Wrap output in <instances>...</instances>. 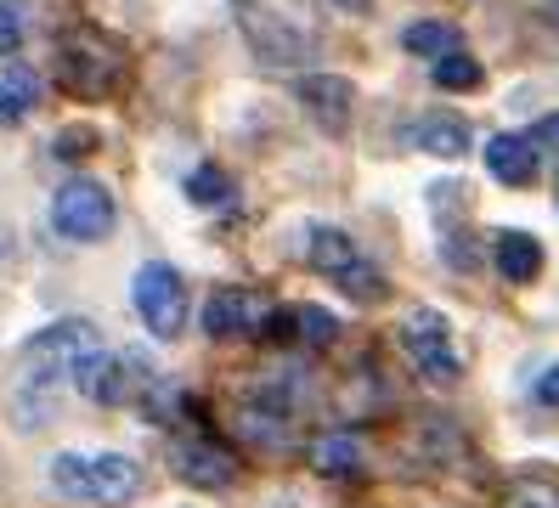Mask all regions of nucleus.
Listing matches in <instances>:
<instances>
[{
  "label": "nucleus",
  "mask_w": 559,
  "mask_h": 508,
  "mask_svg": "<svg viewBox=\"0 0 559 508\" xmlns=\"http://www.w3.org/2000/svg\"><path fill=\"white\" fill-rule=\"evenodd\" d=\"M57 68H62V85L74 96H108L124 74V51L103 28H74L57 51Z\"/></svg>",
  "instance_id": "4"
},
{
  "label": "nucleus",
  "mask_w": 559,
  "mask_h": 508,
  "mask_svg": "<svg viewBox=\"0 0 559 508\" xmlns=\"http://www.w3.org/2000/svg\"><path fill=\"white\" fill-rule=\"evenodd\" d=\"M103 356V333L85 317H69V322H51L40 328L35 339L23 345V395L28 390H57V385H80L85 367Z\"/></svg>",
  "instance_id": "2"
},
{
  "label": "nucleus",
  "mask_w": 559,
  "mask_h": 508,
  "mask_svg": "<svg viewBox=\"0 0 559 508\" xmlns=\"http://www.w3.org/2000/svg\"><path fill=\"white\" fill-rule=\"evenodd\" d=\"M430 80H436L441 91H475V85L486 80V68H480L469 51H447V57L430 62Z\"/></svg>",
  "instance_id": "20"
},
{
  "label": "nucleus",
  "mask_w": 559,
  "mask_h": 508,
  "mask_svg": "<svg viewBox=\"0 0 559 508\" xmlns=\"http://www.w3.org/2000/svg\"><path fill=\"white\" fill-rule=\"evenodd\" d=\"M204 333L210 339H249L260 322H266V299H260L254 288H238V283H226L204 299Z\"/></svg>",
  "instance_id": "9"
},
{
  "label": "nucleus",
  "mask_w": 559,
  "mask_h": 508,
  "mask_svg": "<svg viewBox=\"0 0 559 508\" xmlns=\"http://www.w3.org/2000/svg\"><path fill=\"white\" fill-rule=\"evenodd\" d=\"M233 17L266 68H300L317 57L322 23L311 0H233Z\"/></svg>",
  "instance_id": "1"
},
{
  "label": "nucleus",
  "mask_w": 559,
  "mask_h": 508,
  "mask_svg": "<svg viewBox=\"0 0 559 508\" xmlns=\"http://www.w3.org/2000/svg\"><path fill=\"white\" fill-rule=\"evenodd\" d=\"M23 34H28V12L17 0H0V57H17Z\"/></svg>",
  "instance_id": "22"
},
{
  "label": "nucleus",
  "mask_w": 559,
  "mask_h": 508,
  "mask_svg": "<svg viewBox=\"0 0 559 508\" xmlns=\"http://www.w3.org/2000/svg\"><path fill=\"white\" fill-rule=\"evenodd\" d=\"M311 463H317V474H328V481H345V474H361L368 452H361V440H356V435H345V429H328V435H317Z\"/></svg>",
  "instance_id": "16"
},
{
  "label": "nucleus",
  "mask_w": 559,
  "mask_h": 508,
  "mask_svg": "<svg viewBox=\"0 0 559 508\" xmlns=\"http://www.w3.org/2000/svg\"><path fill=\"white\" fill-rule=\"evenodd\" d=\"M340 12H350V17H361V12H373V0H334Z\"/></svg>",
  "instance_id": "25"
},
{
  "label": "nucleus",
  "mask_w": 559,
  "mask_h": 508,
  "mask_svg": "<svg viewBox=\"0 0 559 508\" xmlns=\"http://www.w3.org/2000/svg\"><path fill=\"white\" fill-rule=\"evenodd\" d=\"M40 102V68L35 62H7L0 68V125H23Z\"/></svg>",
  "instance_id": "14"
},
{
  "label": "nucleus",
  "mask_w": 559,
  "mask_h": 508,
  "mask_svg": "<svg viewBox=\"0 0 559 508\" xmlns=\"http://www.w3.org/2000/svg\"><path fill=\"white\" fill-rule=\"evenodd\" d=\"M340 283H345V288H350V294H356L361 305H373V299L384 294V277H379V271H373L368 260H361L356 271H345V277H340Z\"/></svg>",
  "instance_id": "23"
},
{
  "label": "nucleus",
  "mask_w": 559,
  "mask_h": 508,
  "mask_svg": "<svg viewBox=\"0 0 559 508\" xmlns=\"http://www.w3.org/2000/svg\"><path fill=\"white\" fill-rule=\"evenodd\" d=\"M130 299H136V317L147 322L153 339H176V333L187 328V283H181L176 265H164V260L136 265Z\"/></svg>",
  "instance_id": "6"
},
{
  "label": "nucleus",
  "mask_w": 559,
  "mask_h": 508,
  "mask_svg": "<svg viewBox=\"0 0 559 508\" xmlns=\"http://www.w3.org/2000/svg\"><path fill=\"white\" fill-rule=\"evenodd\" d=\"M51 492L74 497V503H130L142 492V469L119 452H57Z\"/></svg>",
  "instance_id": "3"
},
{
  "label": "nucleus",
  "mask_w": 559,
  "mask_h": 508,
  "mask_svg": "<svg viewBox=\"0 0 559 508\" xmlns=\"http://www.w3.org/2000/svg\"><path fill=\"white\" fill-rule=\"evenodd\" d=\"M103 142L91 125H69V130H57V142H51V153L62 158V164H74V158H91V147Z\"/></svg>",
  "instance_id": "21"
},
{
  "label": "nucleus",
  "mask_w": 559,
  "mask_h": 508,
  "mask_svg": "<svg viewBox=\"0 0 559 508\" xmlns=\"http://www.w3.org/2000/svg\"><path fill=\"white\" fill-rule=\"evenodd\" d=\"M537 401H543V406L554 401V367H543V373H537Z\"/></svg>",
  "instance_id": "24"
},
{
  "label": "nucleus",
  "mask_w": 559,
  "mask_h": 508,
  "mask_svg": "<svg viewBox=\"0 0 559 508\" xmlns=\"http://www.w3.org/2000/svg\"><path fill=\"white\" fill-rule=\"evenodd\" d=\"M480 158L491 169V181H503V187H532L537 169H543V158L532 153V142H525V130H498Z\"/></svg>",
  "instance_id": "11"
},
{
  "label": "nucleus",
  "mask_w": 559,
  "mask_h": 508,
  "mask_svg": "<svg viewBox=\"0 0 559 508\" xmlns=\"http://www.w3.org/2000/svg\"><path fill=\"white\" fill-rule=\"evenodd\" d=\"M402 46H407L413 57H424V62H436V57L457 51V28L441 23V17H418V23L402 28Z\"/></svg>",
  "instance_id": "18"
},
{
  "label": "nucleus",
  "mask_w": 559,
  "mask_h": 508,
  "mask_svg": "<svg viewBox=\"0 0 559 508\" xmlns=\"http://www.w3.org/2000/svg\"><path fill=\"white\" fill-rule=\"evenodd\" d=\"M402 351L413 356V367L424 373V379H436V385H452L457 373H464V356H457V345H452V322L436 311V305H418V311H407V322H402Z\"/></svg>",
  "instance_id": "7"
},
{
  "label": "nucleus",
  "mask_w": 559,
  "mask_h": 508,
  "mask_svg": "<svg viewBox=\"0 0 559 508\" xmlns=\"http://www.w3.org/2000/svg\"><path fill=\"white\" fill-rule=\"evenodd\" d=\"M294 96L306 102V114L328 130V135H340L350 125V102H356V85L345 74H300L294 80Z\"/></svg>",
  "instance_id": "10"
},
{
  "label": "nucleus",
  "mask_w": 559,
  "mask_h": 508,
  "mask_svg": "<svg viewBox=\"0 0 559 508\" xmlns=\"http://www.w3.org/2000/svg\"><path fill=\"white\" fill-rule=\"evenodd\" d=\"M311 265L322 271V277H345V271H356V265H361V255H356V244H350L345 232L322 226V232L311 237Z\"/></svg>",
  "instance_id": "17"
},
{
  "label": "nucleus",
  "mask_w": 559,
  "mask_h": 508,
  "mask_svg": "<svg viewBox=\"0 0 559 508\" xmlns=\"http://www.w3.org/2000/svg\"><path fill=\"white\" fill-rule=\"evenodd\" d=\"M491 255H498V277L503 283H532L543 271V244L532 232H498L491 237Z\"/></svg>",
  "instance_id": "15"
},
{
  "label": "nucleus",
  "mask_w": 559,
  "mask_h": 508,
  "mask_svg": "<svg viewBox=\"0 0 559 508\" xmlns=\"http://www.w3.org/2000/svg\"><path fill=\"white\" fill-rule=\"evenodd\" d=\"M158 379V373L136 356V351H119V356H96L91 367H85V379H80V390L96 401V406H130L147 385Z\"/></svg>",
  "instance_id": "8"
},
{
  "label": "nucleus",
  "mask_w": 559,
  "mask_h": 508,
  "mask_svg": "<svg viewBox=\"0 0 559 508\" xmlns=\"http://www.w3.org/2000/svg\"><path fill=\"white\" fill-rule=\"evenodd\" d=\"M407 142H413L418 153H430V158L457 164V158L475 147V135H469V125L457 119V114H424V119L407 125Z\"/></svg>",
  "instance_id": "13"
},
{
  "label": "nucleus",
  "mask_w": 559,
  "mask_h": 508,
  "mask_svg": "<svg viewBox=\"0 0 559 508\" xmlns=\"http://www.w3.org/2000/svg\"><path fill=\"white\" fill-rule=\"evenodd\" d=\"M176 469L187 486H210V492H226L238 481V458L215 447V440H187V447H176Z\"/></svg>",
  "instance_id": "12"
},
{
  "label": "nucleus",
  "mask_w": 559,
  "mask_h": 508,
  "mask_svg": "<svg viewBox=\"0 0 559 508\" xmlns=\"http://www.w3.org/2000/svg\"><path fill=\"white\" fill-rule=\"evenodd\" d=\"M187 198L199 203V210H226V203L238 198V187H233V176H226L221 164H199L187 176Z\"/></svg>",
  "instance_id": "19"
},
{
  "label": "nucleus",
  "mask_w": 559,
  "mask_h": 508,
  "mask_svg": "<svg viewBox=\"0 0 559 508\" xmlns=\"http://www.w3.org/2000/svg\"><path fill=\"white\" fill-rule=\"evenodd\" d=\"M119 210H114V192L91 176H69L57 192H51V226L57 237H69V244H103L114 232Z\"/></svg>",
  "instance_id": "5"
}]
</instances>
